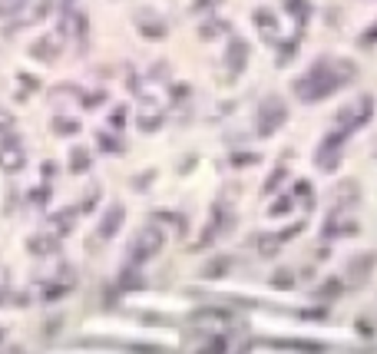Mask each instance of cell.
<instances>
[{
    "mask_svg": "<svg viewBox=\"0 0 377 354\" xmlns=\"http://www.w3.org/2000/svg\"><path fill=\"white\" fill-rule=\"evenodd\" d=\"M374 40H377V27H371L368 33H364V40H361V43H374Z\"/></svg>",
    "mask_w": 377,
    "mask_h": 354,
    "instance_id": "7",
    "label": "cell"
},
{
    "mask_svg": "<svg viewBox=\"0 0 377 354\" xmlns=\"http://www.w3.org/2000/svg\"><path fill=\"white\" fill-rule=\"evenodd\" d=\"M20 163H23V153H20V146H13V143H4V146H0V166H4L7 173L20 169Z\"/></svg>",
    "mask_w": 377,
    "mask_h": 354,
    "instance_id": "4",
    "label": "cell"
},
{
    "mask_svg": "<svg viewBox=\"0 0 377 354\" xmlns=\"http://www.w3.org/2000/svg\"><path fill=\"white\" fill-rule=\"evenodd\" d=\"M348 80H354V67L348 60H321V63H315V70L308 77L298 83V96L301 100H321V96L334 93Z\"/></svg>",
    "mask_w": 377,
    "mask_h": 354,
    "instance_id": "1",
    "label": "cell"
},
{
    "mask_svg": "<svg viewBox=\"0 0 377 354\" xmlns=\"http://www.w3.org/2000/svg\"><path fill=\"white\" fill-rule=\"evenodd\" d=\"M23 4H27V0H0V14H4V17H13L17 10H23Z\"/></svg>",
    "mask_w": 377,
    "mask_h": 354,
    "instance_id": "6",
    "label": "cell"
},
{
    "mask_svg": "<svg viewBox=\"0 0 377 354\" xmlns=\"http://www.w3.org/2000/svg\"><path fill=\"white\" fill-rule=\"evenodd\" d=\"M371 265H374V259H371V255H364V259L354 262V265H351V272H354V281H364V278H368V272H371Z\"/></svg>",
    "mask_w": 377,
    "mask_h": 354,
    "instance_id": "5",
    "label": "cell"
},
{
    "mask_svg": "<svg viewBox=\"0 0 377 354\" xmlns=\"http://www.w3.org/2000/svg\"><path fill=\"white\" fill-rule=\"evenodd\" d=\"M368 116H371V100H361L358 106L341 109V129H358L361 123H368Z\"/></svg>",
    "mask_w": 377,
    "mask_h": 354,
    "instance_id": "2",
    "label": "cell"
},
{
    "mask_svg": "<svg viewBox=\"0 0 377 354\" xmlns=\"http://www.w3.org/2000/svg\"><path fill=\"white\" fill-rule=\"evenodd\" d=\"M261 116H265V119L258 123V129H261V133H271V129H278L281 119H285V106H281V103H268Z\"/></svg>",
    "mask_w": 377,
    "mask_h": 354,
    "instance_id": "3",
    "label": "cell"
}]
</instances>
